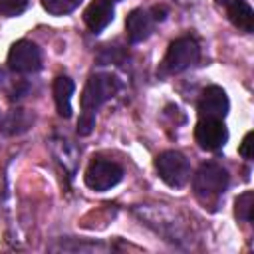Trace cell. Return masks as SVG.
I'll return each instance as SVG.
<instances>
[{
    "label": "cell",
    "mask_w": 254,
    "mask_h": 254,
    "mask_svg": "<svg viewBox=\"0 0 254 254\" xmlns=\"http://www.w3.org/2000/svg\"><path fill=\"white\" fill-rule=\"evenodd\" d=\"M121 89V81L111 73H93L89 75L83 93H81V109L87 115H95V111L109 101Z\"/></svg>",
    "instance_id": "cell-1"
},
{
    "label": "cell",
    "mask_w": 254,
    "mask_h": 254,
    "mask_svg": "<svg viewBox=\"0 0 254 254\" xmlns=\"http://www.w3.org/2000/svg\"><path fill=\"white\" fill-rule=\"evenodd\" d=\"M194 192L200 200H212L220 196L228 187V171L218 163H204L192 181Z\"/></svg>",
    "instance_id": "cell-2"
},
{
    "label": "cell",
    "mask_w": 254,
    "mask_h": 254,
    "mask_svg": "<svg viewBox=\"0 0 254 254\" xmlns=\"http://www.w3.org/2000/svg\"><path fill=\"white\" fill-rule=\"evenodd\" d=\"M200 58V48L196 40L192 38H179L171 42L165 60H163V71L165 73H181L194 65Z\"/></svg>",
    "instance_id": "cell-3"
},
{
    "label": "cell",
    "mask_w": 254,
    "mask_h": 254,
    "mask_svg": "<svg viewBox=\"0 0 254 254\" xmlns=\"http://www.w3.org/2000/svg\"><path fill=\"white\" fill-rule=\"evenodd\" d=\"M157 173L173 189H181L190 179V163L189 159L179 151H165L155 161Z\"/></svg>",
    "instance_id": "cell-4"
},
{
    "label": "cell",
    "mask_w": 254,
    "mask_h": 254,
    "mask_svg": "<svg viewBox=\"0 0 254 254\" xmlns=\"http://www.w3.org/2000/svg\"><path fill=\"white\" fill-rule=\"evenodd\" d=\"M121 177H123V169L117 163L101 157H95L85 169V185L99 192L115 187L121 181Z\"/></svg>",
    "instance_id": "cell-5"
},
{
    "label": "cell",
    "mask_w": 254,
    "mask_h": 254,
    "mask_svg": "<svg viewBox=\"0 0 254 254\" xmlns=\"http://www.w3.org/2000/svg\"><path fill=\"white\" fill-rule=\"evenodd\" d=\"M8 65L18 73H34L42 67V56L36 44L28 40L16 42L8 52Z\"/></svg>",
    "instance_id": "cell-6"
},
{
    "label": "cell",
    "mask_w": 254,
    "mask_h": 254,
    "mask_svg": "<svg viewBox=\"0 0 254 254\" xmlns=\"http://www.w3.org/2000/svg\"><path fill=\"white\" fill-rule=\"evenodd\" d=\"M194 139L204 151H218L228 141V129L224 127L222 119H198Z\"/></svg>",
    "instance_id": "cell-7"
},
{
    "label": "cell",
    "mask_w": 254,
    "mask_h": 254,
    "mask_svg": "<svg viewBox=\"0 0 254 254\" xmlns=\"http://www.w3.org/2000/svg\"><path fill=\"white\" fill-rule=\"evenodd\" d=\"M228 97L226 91L218 85H210L202 91L198 101V119H224L228 113Z\"/></svg>",
    "instance_id": "cell-8"
},
{
    "label": "cell",
    "mask_w": 254,
    "mask_h": 254,
    "mask_svg": "<svg viewBox=\"0 0 254 254\" xmlns=\"http://www.w3.org/2000/svg\"><path fill=\"white\" fill-rule=\"evenodd\" d=\"M83 20L93 34L103 32L113 20V2L111 0H93L83 12Z\"/></svg>",
    "instance_id": "cell-9"
},
{
    "label": "cell",
    "mask_w": 254,
    "mask_h": 254,
    "mask_svg": "<svg viewBox=\"0 0 254 254\" xmlns=\"http://www.w3.org/2000/svg\"><path fill=\"white\" fill-rule=\"evenodd\" d=\"M153 26H155V20L147 10H141V8L133 10L125 20V30H127L129 42L139 44V42L147 40L153 32Z\"/></svg>",
    "instance_id": "cell-10"
},
{
    "label": "cell",
    "mask_w": 254,
    "mask_h": 254,
    "mask_svg": "<svg viewBox=\"0 0 254 254\" xmlns=\"http://www.w3.org/2000/svg\"><path fill=\"white\" fill-rule=\"evenodd\" d=\"M73 81L65 75H60L54 79V101L58 107V113L62 117H71V95H73Z\"/></svg>",
    "instance_id": "cell-11"
},
{
    "label": "cell",
    "mask_w": 254,
    "mask_h": 254,
    "mask_svg": "<svg viewBox=\"0 0 254 254\" xmlns=\"http://www.w3.org/2000/svg\"><path fill=\"white\" fill-rule=\"evenodd\" d=\"M32 123H34V117H32V113H28L26 109H10V111L4 115V119H2V123H0V129H2L4 135L14 137V135L26 133V131L32 127Z\"/></svg>",
    "instance_id": "cell-12"
},
{
    "label": "cell",
    "mask_w": 254,
    "mask_h": 254,
    "mask_svg": "<svg viewBox=\"0 0 254 254\" xmlns=\"http://www.w3.org/2000/svg\"><path fill=\"white\" fill-rule=\"evenodd\" d=\"M226 12H228V18L230 22L242 30V32H252L254 28V12L252 8L244 2V0H232V2H226Z\"/></svg>",
    "instance_id": "cell-13"
},
{
    "label": "cell",
    "mask_w": 254,
    "mask_h": 254,
    "mask_svg": "<svg viewBox=\"0 0 254 254\" xmlns=\"http://www.w3.org/2000/svg\"><path fill=\"white\" fill-rule=\"evenodd\" d=\"M252 210H254V192L246 190L242 194H238V198L234 200V214L238 220L242 222H250L252 220Z\"/></svg>",
    "instance_id": "cell-14"
},
{
    "label": "cell",
    "mask_w": 254,
    "mask_h": 254,
    "mask_svg": "<svg viewBox=\"0 0 254 254\" xmlns=\"http://www.w3.org/2000/svg\"><path fill=\"white\" fill-rule=\"evenodd\" d=\"M79 4H81V0H42V6L54 16H65V14L73 12Z\"/></svg>",
    "instance_id": "cell-15"
},
{
    "label": "cell",
    "mask_w": 254,
    "mask_h": 254,
    "mask_svg": "<svg viewBox=\"0 0 254 254\" xmlns=\"http://www.w3.org/2000/svg\"><path fill=\"white\" fill-rule=\"evenodd\" d=\"M28 6V0H0V14L2 16H20Z\"/></svg>",
    "instance_id": "cell-16"
},
{
    "label": "cell",
    "mask_w": 254,
    "mask_h": 254,
    "mask_svg": "<svg viewBox=\"0 0 254 254\" xmlns=\"http://www.w3.org/2000/svg\"><path fill=\"white\" fill-rule=\"evenodd\" d=\"M95 127V115H87V113H81L79 121H77V133L79 135H89L91 129Z\"/></svg>",
    "instance_id": "cell-17"
},
{
    "label": "cell",
    "mask_w": 254,
    "mask_h": 254,
    "mask_svg": "<svg viewBox=\"0 0 254 254\" xmlns=\"http://www.w3.org/2000/svg\"><path fill=\"white\" fill-rule=\"evenodd\" d=\"M238 153H240L244 159H252V131H248V133L244 135V139H242V143H240Z\"/></svg>",
    "instance_id": "cell-18"
},
{
    "label": "cell",
    "mask_w": 254,
    "mask_h": 254,
    "mask_svg": "<svg viewBox=\"0 0 254 254\" xmlns=\"http://www.w3.org/2000/svg\"><path fill=\"white\" fill-rule=\"evenodd\" d=\"M111 2H113V0H111Z\"/></svg>",
    "instance_id": "cell-19"
}]
</instances>
